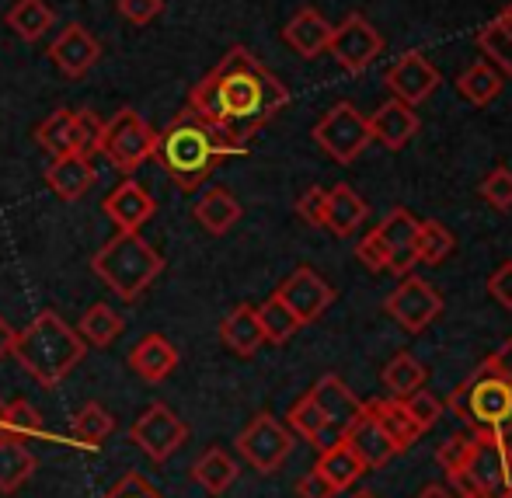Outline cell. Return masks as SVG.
<instances>
[{"label": "cell", "mask_w": 512, "mask_h": 498, "mask_svg": "<svg viewBox=\"0 0 512 498\" xmlns=\"http://www.w3.org/2000/svg\"><path fill=\"white\" fill-rule=\"evenodd\" d=\"M115 11H119L129 25H150V21L164 11V0H115Z\"/></svg>", "instance_id": "48"}, {"label": "cell", "mask_w": 512, "mask_h": 498, "mask_svg": "<svg viewBox=\"0 0 512 498\" xmlns=\"http://www.w3.org/2000/svg\"><path fill=\"white\" fill-rule=\"evenodd\" d=\"M453 485L481 498H512V443L506 432H478V443Z\"/></svg>", "instance_id": "6"}, {"label": "cell", "mask_w": 512, "mask_h": 498, "mask_svg": "<svg viewBox=\"0 0 512 498\" xmlns=\"http://www.w3.org/2000/svg\"><path fill=\"white\" fill-rule=\"evenodd\" d=\"M485 363L492 366L502 380H509V384H512V338H506V342L499 345V352H492Z\"/></svg>", "instance_id": "51"}, {"label": "cell", "mask_w": 512, "mask_h": 498, "mask_svg": "<svg viewBox=\"0 0 512 498\" xmlns=\"http://www.w3.org/2000/svg\"><path fill=\"white\" fill-rule=\"evenodd\" d=\"M0 422H4V398H0ZM0 432H4V429H0Z\"/></svg>", "instance_id": "56"}, {"label": "cell", "mask_w": 512, "mask_h": 498, "mask_svg": "<svg viewBox=\"0 0 512 498\" xmlns=\"http://www.w3.org/2000/svg\"><path fill=\"white\" fill-rule=\"evenodd\" d=\"M370 216V206L352 185H335L328 189V202H324V227L335 237H352Z\"/></svg>", "instance_id": "24"}, {"label": "cell", "mask_w": 512, "mask_h": 498, "mask_svg": "<svg viewBox=\"0 0 512 498\" xmlns=\"http://www.w3.org/2000/svg\"><path fill=\"white\" fill-rule=\"evenodd\" d=\"M450 411L478 432L512 429V384L488 363H481L457 391L450 394Z\"/></svg>", "instance_id": "5"}, {"label": "cell", "mask_w": 512, "mask_h": 498, "mask_svg": "<svg viewBox=\"0 0 512 498\" xmlns=\"http://www.w3.org/2000/svg\"><path fill=\"white\" fill-rule=\"evenodd\" d=\"M49 60L60 67V74L84 77L102 60V42H98L81 21H70L60 32V39H53V46H49Z\"/></svg>", "instance_id": "14"}, {"label": "cell", "mask_w": 512, "mask_h": 498, "mask_svg": "<svg viewBox=\"0 0 512 498\" xmlns=\"http://www.w3.org/2000/svg\"><path fill=\"white\" fill-rule=\"evenodd\" d=\"M35 471H39V457L28 450L25 439L0 432V492L14 495Z\"/></svg>", "instance_id": "28"}, {"label": "cell", "mask_w": 512, "mask_h": 498, "mask_svg": "<svg viewBox=\"0 0 512 498\" xmlns=\"http://www.w3.org/2000/svg\"><path fill=\"white\" fill-rule=\"evenodd\" d=\"M380 237H384L387 244V272H394V276H408L411 265H418L415 258V237H418V220L408 213L405 206H394L391 213L380 220Z\"/></svg>", "instance_id": "17"}, {"label": "cell", "mask_w": 512, "mask_h": 498, "mask_svg": "<svg viewBox=\"0 0 512 498\" xmlns=\"http://www.w3.org/2000/svg\"><path fill=\"white\" fill-rule=\"evenodd\" d=\"M112 432H115V415L102 401H88L74 415V425H70V439H74L81 450H98Z\"/></svg>", "instance_id": "33"}, {"label": "cell", "mask_w": 512, "mask_h": 498, "mask_svg": "<svg viewBox=\"0 0 512 498\" xmlns=\"http://www.w3.org/2000/svg\"><path fill=\"white\" fill-rule=\"evenodd\" d=\"M102 498H164L140 471H126Z\"/></svg>", "instance_id": "45"}, {"label": "cell", "mask_w": 512, "mask_h": 498, "mask_svg": "<svg viewBox=\"0 0 512 498\" xmlns=\"http://www.w3.org/2000/svg\"><path fill=\"white\" fill-rule=\"evenodd\" d=\"M0 429H4L7 436H18V439H46L42 411L25 398L4 404V422H0Z\"/></svg>", "instance_id": "40"}, {"label": "cell", "mask_w": 512, "mask_h": 498, "mask_svg": "<svg viewBox=\"0 0 512 498\" xmlns=\"http://www.w3.org/2000/svg\"><path fill=\"white\" fill-rule=\"evenodd\" d=\"M35 140H39V147L53 157L84 154L81 122H77V112H70V108H56V112H49L46 119L35 126Z\"/></svg>", "instance_id": "25"}, {"label": "cell", "mask_w": 512, "mask_h": 498, "mask_svg": "<svg viewBox=\"0 0 512 498\" xmlns=\"http://www.w3.org/2000/svg\"><path fill=\"white\" fill-rule=\"evenodd\" d=\"M84 352H88V342L77 335V328H70L56 310H39L32 317V324L25 331H18L11 356L18 359L21 370L35 384L53 391V387H60L77 370Z\"/></svg>", "instance_id": "3"}, {"label": "cell", "mask_w": 512, "mask_h": 498, "mask_svg": "<svg viewBox=\"0 0 512 498\" xmlns=\"http://www.w3.org/2000/svg\"><path fill=\"white\" fill-rule=\"evenodd\" d=\"M255 314H258V324H262V335L269 345H286L300 328H304V324L297 321V314H293V310L286 307L276 293H272L265 303H258Z\"/></svg>", "instance_id": "36"}, {"label": "cell", "mask_w": 512, "mask_h": 498, "mask_svg": "<svg viewBox=\"0 0 512 498\" xmlns=\"http://www.w3.org/2000/svg\"><path fill=\"white\" fill-rule=\"evenodd\" d=\"M499 21H502V25H506V32L512 35V4L506 7V11H502V14H499Z\"/></svg>", "instance_id": "54"}, {"label": "cell", "mask_w": 512, "mask_h": 498, "mask_svg": "<svg viewBox=\"0 0 512 498\" xmlns=\"http://www.w3.org/2000/svg\"><path fill=\"white\" fill-rule=\"evenodd\" d=\"M474 443H478V432L467 429V432H457V436H450L443 446H439L436 460H439V467L446 471V478H450V485L460 478V471H464V464H467V457H471Z\"/></svg>", "instance_id": "42"}, {"label": "cell", "mask_w": 512, "mask_h": 498, "mask_svg": "<svg viewBox=\"0 0 512 498\" xmlns=\"http://www.w3.org/2000/svg\"><path fill=\"white\" fill-rule=\"evenodd\" d=\"M129 439H133L154 464H164V460H171V453H178L185 446L189 425H185V418H178L164 401H154L133 418Z\"/></svg>", "instance_id": "10"}, {"label": "cell", "mask_w": 512, "mask_h": 498, "mask_svg": "<svg viewBox=\"0 0 512 498\" xmlns=\"http://www.w3.org/2000/svg\"><path fill=\"white\" fill-rule=\"evenodd\" d=\"M276 297L297 314L300 324H314L317 317H324V310L335 303V290H331L321 272H314L310 265H300V269H293L290 276L279 283Z\"/></svg>", "instance_id": "13"}, {"label": "cell", "mask_w": 512, "mask_h": 498, "mask_svg": "<svg viewBox=\"0 0 512 498\" xmlns=\"http://www.w3.org/2000/svg\"><path fill=\"white\" fill-rule=\"evenodd\" d=\"M314 140H317V147L338 164H352L373 143L370 122H366V115L359 112L356 105H349V101H338V105H331L328 112L317 119Z\"/></svg>", "instance_id": "8"}, {"label": "cell", "mask_w": 512, "mask_h": 498, "mask_svg": "<svg viewBox=\"0 0 512 498\" xmlns=\"http://www.w3.org/2000/svg\"><path fill=\"white\" fill-rule=\"evenodd\" d=\"M384 387L391 398H408L411 391L425 387V366L418 363L411 352H398V356L384 366Z\"/></svg>", "instance_id": "38"}, {"label": "cell", "mask_w": 512, "mask_h": 498, "mask_svg": "<svg viewBox=\"0 0 512 498\" xmlns=\"http://www.w3.org/2000/svg\"><path fill=\"white\" fill-rule=\"evenodd\" d=\"M290 105V91L244 46H230L223 60L189 91V112L244 143Z\"/></svg>", "instance_id": "1"}, {"label": "cell", "mask_w": 512, "mask_h": 498, "mask_svg": "<svg viewBox=\"0 0 512 498\" xmlns=\"http://www.w3.org/2000/svg\"><path fill=\"white\" fill-rule=\"evenodd\" d=\"M488 297L499 303L502 310H512V262H502L495 276L488 279Z\"/></svg>", "instance_id": "49"}, {"label": "cell", "mask_w": 512, "mask_h": 498, "mask_svg": "<svg viewBox=\"0 0 512 498\" xmlns=\"http://www.w3.org/2000/svg\"><path fill=\"white\" fill-rule=\"evenodd\" d=\"M356 255L370 272H387V262H391V258H387V244H384V237H380L377 227H373L370 234L356 244Z\"/></svg>", "instance_id": "46"}, {"label": "cell", "mask_w": 512, "mask_h": 498, "mask_svg": "<svg viewBox=\"0 0 512 498\" xmlns=\"http://www.w3.org/2000/svg\"><path fill=\"white\" fill-rule=\"evenodd\" d=\"M91 272L122 300H140L164 272V258L140 234H115L91 255Z\"/></svg>", "instance_id": "4"}, {"label": "cell", "mask_w": 512, "mask_h": 498, "mask_svg": "<svg viewBox=\"0 0 512 498\" xmlns=\"http://www.w3.org/2000/svg\"><path fill=\"white\" fill-rule=\"evenodd\" d=\"M286 418H290V425H286V429L297 432V436H304L317 453L328 450L331 443H338V439H342V436H338V432L328 425V418H324V411L317 408V401L310 398V394H304V398H300L297 404H293L290 415H286Z\"/></svg>", "instance_id": "30"}, {"label": "cell", "mask_w": 512, "mask_h": 498, "mask_svg": "<svg viewBox=\"0 0 512 498\" xmlns=\"http://www.w3.org/2000/svg\"><path fill=\"white\" fill-rule=\"evenodd\" d=\"M453 234L439 220H418V237H415V258L422 265H439L450 258L453 251Z\"/></svg>", "instance_id": "39"}, {"label": "cell", "mask_w": 512, "mask_h": 498, "mask_svg": "<svg viewBox=\"0 0 512 498\" xmlns=\"http://www.w3.org/2000/svg\"><path fill=\"white\" fill-rule=\"evenodd\" d=\"M234 446L258 474H276L293 453V432L276 415L262 411V415H255L244 425Z\"/></svg>", "instance_id": "9"}, {"label": "cell", "mask_w": 512, "mask_h": 498, "mask_svg": "<svg viewBox=\"0 0 512 498\" xmlns=\"http://www.w3.org/2000/svg\"><path fill=\"white\" fill-rule=\"evenodd\" d=\"M349 498H380V495H373V492H352Z\"/></svg>", "instance_id": "55"}, {"label": "cell", "mask_w": 512, "mask_h": 498, "mask_svg": "<svg viewBox=\"0 0 512 498\" xmlns=\"http://www.w3.org/2000/svg\"><path fill=\"white\" fill-rule=\"evenodd\" d=\"M154 140L157 129L136 108H119L112 119H105L102 154L115 171H122L129 178L147 157H154Z\"/></svg>", "instance_id": "7"}, {"label": "cell", "mask_w": 512, "mask_h": 498, "mask_svg": "<svg viewBox=\"0 0 512 498\" xmlns=\"http://www.w3.org/2000/svg\"><path fill=\"white\" fill-rule=\"evenodd\" d=\"M415 498H457L450 492V488H443V485H429V488H422Z\"/></svg>", "instance_id": "53"}, {"label": "cell", "mask_w": 512, "mask_h": 498, "mask_svg": "<svg viewBox=\"0 0 512 498\" xmlns=\"http://www.w3.org/2000/svg\"><path fill=\"white\" fill-rule=\"evenodd\" d=\"M335 495L338 492L317 471H307L304 478L297 481V498H335Z\"/></svg>", "instance_id": "50"}, {"label": "cell", "mask_w": 512, "mask_h": 498, "mask_svg": "<svg viewBox=\"0 0 512 498\" xmlns=\"http://www.w3.org/2000/svg\"><path fill=\"white\" fill-rule=\"evenodd\" d=\"M331 28H335V25H328V21H324V14H317L314 7H304V11H297L290 21H286L283 39H286V46H290L297 56H304V60H314V56L328 53Z\"/></svg>", "instance_id": "23"}, {"label": "cell", "mask_w": 512, "mask_h": 498, "mask_svg": "<svg viewBox=\"0 0 512 498\" xmlns=\"http://www.w3.org/2000/svg\"><path fill=\"white\" fill-rule=\"evenodd\" d=\"M439 70L425 60L422 53H405L391 70H387V88L394 91V98L405 101V105H422L432 91L439 88Z\"/></svg>", "instance_id": "16"}, {"label": "cell", "mask_w": 512, "mask_h": 498, "mask_svg": "<svg viewBox=\"0 0 512 498\" xmlns=\"http://www.w3.org/2000/svg\"><path fill=\"white\" fill-rule=\"evenodd\" d=\"M457 498H481V495H471V492H460Z\"/></svg>", "instance_id": "57"}, {"label": "cell", "mask_w": 512, "mask_h": 498, "mask_svg": "<svg viewBox=\"0 0 512 498\" xmlns=\"http://www.w3.org/2000/svg\"><path fill=\"white\" fill-rule=\"evenodd\" d=\"M481 196L492 209L499 213H509L512 209V171L509 168H495L492 175L481 182Z\"/></svg>", "instance_id": "44"}, {"label": "cell", "mask_w": 512, "mask_h": 498, "mask_svg": "<svg viewBox=\"0 0 512 498\" xmlns=\"http://www.w3.org/2000/svg\"><path fill=\"white\" fill-rule=\"evenodd\" d=\"M366 122H370V140L380 143V147H387V150L408 147V140L418 133L415 108L405 105V101H398V98L384 101V105H380Z\"/></svg>", "instance_id": "21"}, {"label": "cell", "mask_w": 512, "mask_h": 498, "mask_svg": "<svg viewBox=\"0 0 512 498\" xmlns=\"http://www.w3.org/2000/svg\"><path fill=\"white\" fill-rule=\"evenodd\" d=\"M237 474H241V467L223 446H209L203 457L192 464V481L199 488H206L209 495H223L237 481Z\"/></svg>", "instance_id": "31"}, {"label": "cell", "mask_w": 512, "mask_h": 498, "mask_svg": "<svg viewBox=\"0 0 512 498\" xmlns=\"http://www.w3.org/2000/svg\"><path fill=\"white\" fill-rule=\"evenodd\" d=\"M102 213L115 223V230H122V234H136V230H140L143 223H150V216L157 213V199L150 196V192L143 189L133 175H129L119 189H112L105 196Z\"/></svg>", "instance_id": "15"}, {"label": "cell", "mask_w": 512, "mask_h": 498, "mask_svg": "<svg viewBox=\"0 0 512 498\" xmlns=\"http://www.w3.org/2000/svg\"><path fill=\"white\" fill-rule=\"evenodd\" d=\"M457 91L471 101V105H488V101H495L502 95V74L492 67V63L481 60L457 77Z\"/></svg>", "instance_id": "37"}, {"label": "cell", "mask_w": 512, "mask_h": 498, "mask_svg": "<svg viewBox=\"0 0 512 498\" xmlns=\"http://www.w3.org/2000/svg\"><path fill=\"white\" fill-rule=\"evenodd\" d=\"M314 471L321 474L324 481H328L331 488H335L338 495L349 492L352 485H356L359 478L366 474V464L356 457V450H352L345 439H338V443H331L328 450H321V457H317Z\"/></svg>", "instance_id": "27"}, {"label": "cell", "mask_w": 512, "mask_h": 498, "mask_svg": "<svg viewBox=\"0 0 512 498\" xmlns=\"http://www.w3.org/2000/svg\"><path fill=\"white\" fill-rule=\"evenodd\" d=\"M345 443L356 450V457L366 464V471H380V467H387L394 457H398V450H394V443L387 439V432L380 429L377 415H373L370 408L363 404V411H359V418L349 425V432H345Z\"/></svg>", "instance_id": "19"}, {"label": "cell", "mask_w": 512, "mask_h": 498, "mask_svg": "<svg viewBox=\"0 0 512 498\" xmlns=\"http://www.w3.org/2000/svg\"><path fill=\"white\" fill-rule=\"evenodd\" d=\"M398 401L405 404L408 418H411V422H415L422 432H429L436 422H443V411H446V408H443V401H439L436 394L422 391V387H418V391H411L408 398H398Z\"/></svg>", "instance_id": "43"}, {"label": "cell", "mask_w": 512, "mask_h": 498, "mask_svg": "<svg viewBox=\"0 0 512 498\" xmlns=\"http://www.w3.org/2000/svg\"><path fill=\"white\" fill-rule=\"evenodd\" d=\"M307 394L317 401V408L324 411V418H328V425L338 432V436L349 432V425L356 422L359 411H363V404H366V401H359L356 394L349 391V384H345L342 377H335V373H324Z\"/></svg>", "instance_id": "18"}, {"label": "cell", "mask_w": 512, "mask_h": 498, "mask_svg": "<svg viewBox=\"0 0 512 498\" xmlns=\"http://www.w3.org/2000/svg\"><path fill=\"white\" fill-rule=\"evenodd\" d=\"M122 328H126V321H122V314H115V307L95 303V307L84 310L81 324H77V335L88 345H95V349H105V345H112L122 335Z\"/></svg>", "instance_id": "35"}, {"label": "cell", "mask_w": 512, "mask_h": 498, "mask_svg": "<svg viewBox=\"0 0 512 498\" xmlns=\"http://www.w3.org/2000/svg\"><path fill=\"white\" fill-rule=\"evenodd\" d=\"M192 216L199 220V227L220 237V234H227V230H234V223L241 220V202L234 199L230 189L213 185V189L203 192L196 206H192Z\"/></svg>", "instance_id": "29"}, {"label": "cell", "mask_w": 512, "mask_h": 498, "mask_svg": "<svg viewBox=\"0 0 512 498\" xmlns=\"http://www.w3.org/2000/svg\"><path fill=\"white\" fill-rule=\"evenodd\" d=\"M220 338L234 356H244V359L255 356V352L265 345L255 307H251V303H237V307L220 321Z\"/></svg>", "instance_id": "26"}, {"label": "cell", "mask_w": 512, "mask_h": 498, "mask_svg": "<svg viewBox=\"0 0 512 498\" xmlns=\"http://www.w3.org/2000/svg\"><path fill=\"white\" fill-rule=\"evenodd\" d=\"M98 182V168L91 157L84 154H67V157H53V164L46 168V185L56 199L63 202H77L81 196H88Z\"/></svg>", "instance_id": "20"}, {"label": "cell", "mask_w": 512, "mask_h": 498, "mask_svg": "<svg viewBox=\"0 0 512 498\" xmlns=\"http://www.w3.org/2000/svg\"><path fill=\"white\" fill-rule=\"evenodd\" d=\"M129 370L147 380V384H161L178 370V349L164 335L150 331L129 349Z\"/></svg>", "instance_id": "22"}, {"label": "cell", "mask_w": 512, "mask_h": 498, "mask_svg": "<svg viewBox=\"0 0 512 498\" xmlns=\"http://www.w3.org/2000/svg\"><path fill=\"white\" fill-rule=\"evenodd\" d=\"M14 342H18V331H14V324L7 321L4 314H0V359L11 356V352H14Z\"/></svg>", "instance_id": "52"}, {"label": "cell", "mask_w": 512, "mask_h": 498, "mask_svg": "<svg viewBox=\"0 0 512 498\" xmlns=\"http://www.w3.org/2000/svg\"><path fill=\"white\" fill-rule=\"evenodd\" d=\"M56 14L46 0H14L11 11L4 14V25L18 35L21 42H35L53 28Z\"/></svg>", "instance_id": "32"}, {"label": "cell", "mask_w": 512, "mask_h": 498, "mask_svg": "<svg viewBox=\"0 0 512 498\" xmlns=\"http://www.w3.org/2000/svg\"><path fill=\"white\" fill-rule=\"evenodd\" d=\"M478 46L485 56H492V63L502 70V74L512 77V35L506 32V25H502L499 18L478 32Z\"/></svg>", "instance_id": "41"}, {"label": "cell", "mask_w": 512, "mask_h": 498, "mask_svg": "<svg viewBox=\"0 0 512 498\" xmlns=\"http://www.w3.org/2000/svg\"><path fill=\"white\" fill-rule=\"evenodd\" d=\"M328 53L345 67L349 74H363L380 53H384V35L363 18V14H349L338 28H331Z\"/></svg>", "instance_id": "11"}, {"label": "cell", "mask_w": 512, "mask_h": 498, "mask_svg": "<svg viewBox=\"0 0 512 498\" xmlns=\"http://www.w3.org/2000/svg\"><path fill=\"white\" fill-rule=\"evenodd\" d=\"M324 202H328V189L310 185L304 196H297V216L307 227H324Z\"/></svg>", "instance_id": "47"}, {"label": "cell", "mask_w": 512, "mask_h": 498, "mask_svg": "<svg viewBox=\"0 0 512 498\" xmlns=\"http://www.w3.org/2000/svg\"><path fill=\"white\" fill-rule=\"evenodd\" d=\"M387 314L408 331V335H418L425 331L439 314H443V297H439L436 286H429L418 276H401L398 290L387 297Z\"/></svg>", "instance_id": "12"}, {"label": "cell", "mask_w": 512, "mask_h": 498, "mask_svg": "<svg viewBox=\"0 0 512 498\" xmlns=\"http://www.w3.org/2000/svg\"><path fill=\"white\" fill-rule=\"evenodd\" d=\"M237 154H248V147L192 115L189 108H182L154 140V157L161 171L185 192L199 189L223 157Z\"/></svg>", "instance_id": "2"}, {"label": "cell", "mask_w": 512, "mask_h": 498, "mask_svg": "<svg viewBox=\"0 0 512 498\" xmlns=\"http://www.w3.org/2000/svg\"><path fill=\"white\" fill-rule=\"evenodd\" d=\"M366 408L377 415L380 429L387 432V439L394 443V450L405 453L408 446L418 443V436H422V429H418L415 422L408 418L405 404H401L398 398H387V401H366Z\"/></svg>", "instance_id": "34"}]
</instances>
